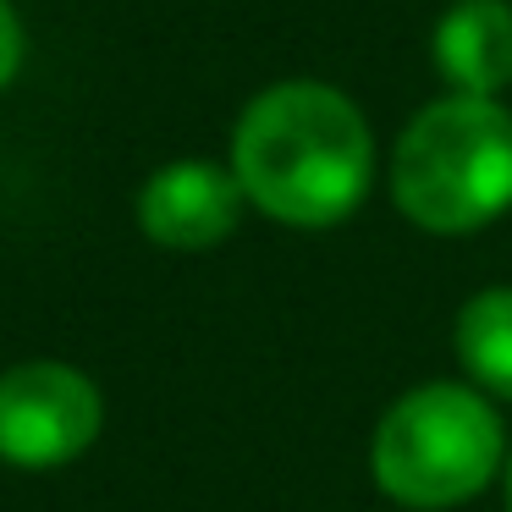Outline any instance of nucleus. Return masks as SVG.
I'll use <instances>...</instances> for the list:
<instances>
[{
	"label": "nucleus",
	"instance_id": "1",
	"mask_svg": "<svg viewBox=\"0 0 512 512\" xmlns=\"http://www.w3.org/2000/svg\"><path fill=\"white\" fill-rule=\"evenodd\" d=\"M248 204L298 232L342 226L375 182V133L342 89L287 78L243 105L232 160Z\"/></svg>",
	"mask_w": 512,
	"mask_h": 512
},
{
	"label": "nucleus",
	"instance_id": "2",
	"mask_svg": "<svg viewBox=\"0 0 512 512\" xmlns=\"http://www.w3.org/2000/svg\"><path fill=\"white\" fill-rule=\"evenodd\" d=\"M391 199L419 232L463 237L512 210V111L490 94H441L391 149Z\"/></svg>",
	"mask_w": 512,
	"mask_h": 512
},
{
	"label": "nucleus",
	"instance_id": "3",
	"mask_svg": "<svg viewBox=\"0 0 512 512\" xmlns=\"http://www.w3.org/2000/svg\"><path fill=\"white\" fill-rule=\"evenodd\" d=\"M507 468L501 413L474 380H430L380 413L369 441V474L380 496L413 512H446L474 501Z\"/></svg>",
	"mask_w": 512,
	"mask_h": 512
},
{
	"label": "nucleus",
	"instance_id": "4",
	"mask_svg": "<svg viewBox=\"0 0 512 512\" xmlns=\"http://www.w3.org/2000/svg\"><path fill=\"white\" fill-rule=\"evenodd\" d=\"M100 424V386L61 358H28L0 375V463L61 468L100 441Z\"/></svg>",
	"mask_w": 512,
	"mask_h": 512
},
{
	"label": "nucleus",
	"instance_id": "5",
	"mask_svg": "<svg viewBox=\"0 0 512 512\" xmlns=\"http://www.w3.org/2000/svg\"><path fill=\"white\" fill-rule=\"evenodd\" d=\"M243 204H248V193L232 166L171 160L138 193V226H144L149 243L177 248V254H199V248H215L221 237L237 232Z\"/></svg>",
	"mask_w": 512,
	"mask_h": 512
},
{
	"label": "nucleus",
	"instance_id": "6",
	"mask_svg": "<svg viewBox=\"0 0 512 512\" xmlns=\"http://www.w3.org/2000/svg\"><path fill=\"white\" fill-rule=\"evenodd\" d=\"M435 67L457 94L496 100L512 83V6L507 0H457L435 23Z\"/></svg>",
	"mask_w": 512,
	"mask_h": 512
},
{
	"label": "nucleus",
	"instance_id": "7",
	"mask_svg": "<svg viewBox=\"0 0 512 512\" xmlns=\"http://www.w3.org/2000/svg\"><path fill=\"white\" fill-rule=\"evenodd\" d=\"M457 364L485 397L512 402V287H485L457 309Z\"/></svg>",
	"mask_w": 512,
	"mask_h": 512
},
{
	"label": "nucleus",
	"instance_id": "8",
	"mask_svg": "<svg viewBox=\"0 0 512 512\" xmlns=\"http://www.w3.org/2000/svg\"><path fill=\"white\" fill-rule=\"evenodd\" d=\"M23 56H28V34H23V17H17L12 0H0V94L17 83L23 72Z\"/></svg>",
	"mask_w": 512,
	"mask_h": 512
},
{
	"label": "nucleus",
	"instance_id": "9",
	"mask_svg": "<svg viewBox=\"0 0 512 512\" xmlns=\"http://www.w3.org/2000/svg\"><path fill=\"white\" fill-rule=\"evenodd\" d=\"M507 512H512V452H507Z\"/></svg>",
	"mask_w": 512,
	"mask_h": 512
}]
</instances>
